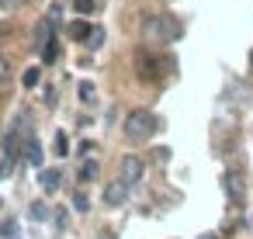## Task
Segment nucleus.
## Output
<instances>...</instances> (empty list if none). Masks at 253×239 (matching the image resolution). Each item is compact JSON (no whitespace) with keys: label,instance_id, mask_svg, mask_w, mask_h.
<instances>
[{"label":"nucleus","instance_id":"f03ea898","mask_svg":"<svg viewBox=\"0 0 253 239\" xmlns=\"http://www.w3.org/2000/svg\"><path fill=\"white\" fill-rule=\"evenodd\" d=\"M156 128H160V121H156V115L146 111V108H135V111L125 115V135H128L132 142H146V139H153Z\"/></svg>","mask_w":253,"mask_h":239},{"label":"nucleus","instance_id":"2eb2a0df","mask_svg":"<svg viewBox=\"0 0 253 239\" xmlns=\"http://www.w3.org/2000/svg\"><path fill=\"white\" fill-rule=\"evenodd\" d=\"M45 21H49L52 28H59V25H63V4H52L49 14H45Z\"/></svg>","mask_w":253,"mask_h":239},{"label":"nucleus","instance_id":"a878e982","mask_svg":"<svg viewBox=\"0 0 253 239\" xmlns=\"http://www.w3.org/2000/svg\"><path fill=\"white\" fill-rule=\"evenodd\" d=\"M0 35H4V32H0Z\"/></svg>","mask_w":253,"mask_h":239},{"label":"nucleus","instance_id":"6ab92c4d","mask_svg":"<svg viewBox=\"0 0 253 239\" xmlns=\"http://www.w3.org/2000/svg\"><path fill=\"white\" fill-rule=\"evenodd\" d=\"M73 7H77L80 14H90V11H94V0H73Z\"/></svg>","mask_w":253,"mask_h":239},{"label":"nucleus","instance_id":"aec40b11","mask_svg":"<svg viewBox=\"0 0 253 239\" xmlns=\"http://www.w3.org/2000/svg\"><path fill=\"white\" fill-rule=\"evenodd\" d=\"M84 42H90V49H97V45L104 42V32H101V28H94V35H90V39H84Z\"/></svg>","mask_w":253,"mask_h":239},{"label":"nucleus","instance_id":"f8f14e48","mask_svg":"<svg viewBox=\"0 0 253 239\" xmlns=\"http://www.w3.org/2000/svg\"><path fill=\"white\" fill-rule=\"evenodd\" d=\"M39 52H42V59H45V63H56V56H59V39L52 35V39H49V42H45Z\"/></svg>","mask_w":253,"mask_h":239},{"label":"nucleus","instance_id":"20e7f679","mask_svg":"<svg viewBox=\"0 0 253 239\" xmlns=\"http://www.w3.org/2000/svg\"><path fill=\"white\" fill-rule=\"evenodd\" d=\"M163 56H146V52H139L135 56V73L142 77V80H160L163 73H167V66L170 63H160Z\"/></svg>","mask_w":253,"mask_h":239},{"label":"nucleus","instance_id":"9b49d317","mask_svg":"<svg viewBox=\"0 0 253 239\" xmlns=\"http://www.w3.org/2000/svg\"><path fill=\"white\" fill-rule=\"evenodd\" d=\"M52 153H56L59 159H66V156H70V135H66L63 128H59V132H56V139H52Z\"/></svg>","mask_w":253,"mask_h":239},{"label":"nucleus","instance_id":"5701e85b","mask_svg":"<svg viewBox=\"0 0 253 239\" xmlns=\"http://www.w3.org/2000/svg\"><path fill=\"white\" fill-rule=\"evenodd\" d=\"M7 73H11V66H7V59H4V56H0V83L7 80Z\"/></svg>","mask_w":253,"mask_h":239},{"label":"nucleus","instance_id":"6e6552de","mask_svg":"<svg viewBox=\"0 0 253 239\" xmlns=\"http://www.w3.org/2000/svg\"><path fill=\"white\" fill-rule=\"evenodd\" d=\"M222 187H225V194H229L232 201H243V194H246V184H243V177H239V173H232V170L222 177Z\"/></svg>","mask_w":253,"mask_h":239},{"label":"nucleus","instance_id":"1a4fd4ad","mask_svg":"<svg viewBox=\"0 0 253 239\" xmlns=\"http://www.w3.org/2000/svg\"><path fill=\"white\" fill-rule=\"evenodd\" d=\"M21 153H25V159H28V163H32L35 170H39V166H42V159H45V149L39 146V139H35V135H32V139L25 142V149H21Z\"/></svg>","mask_w":253,"mask_h":239},{"label":"nucleus","instance_id":"423d86ee","mask_svg":"<svg viewBox=\"0 0 253 239\" xmlns=\"http://www.w3.org/2000/svg\"><path fill=\"white\" fill-rule=\"evenodd\" d=\"M125 201H128V184H125V180H111V184L104 187V204L115 208V204H125Z\"/></svg>","mask_w":253,"mask_h":239},{"label":"nucleus","instance_id":"b1692460","mask_svg":"<svg viewBox=\"0 0 253 239\" xmlns=\"http://www.w3.org/2000/svg\"><path fill=\"white\" fill-rule=\"evenodd\" d=\"M198 239H222V236H215V232H201Z\"/></svg>","mask_w":253,"mask_h":239},{"label":"nucleus","instance_id":"39448f33","mask_svg":"<svg viewBox=\"0 0 253 239\" xmlns=\"http://www.w3.org/2000/svg\"><path fill=\"white\" fill-rule=\"evenodd\" d=\"M142 170H146V163H142L139 156H125V159H122V166H118V180H125V184L132 187V184H139V180H142Z\"/></svg>","mask_w":253,"mask_h":239},{"label":"nucleus","instance_id":"4468645a","mask_svg":"<svg viewBox=\"0 0 253 239\" xmlns=\"http://www.w3.org/2000/svg\"><path fill=\"white\" fill-rule=\"evenodd\" d=\"M87 32H90V25H87V21H73V25H70V39H77V42H84V39H87Z\"/></svg>","mask_w":253,"mask_h":239},{"label":"nucleus","instance_id":"0eeeda50","mask_svg":"<svg viewBox=\"0 0 253 239\" xmlns=\"http://www.w3.org/2000/svg\"><path fill=\"white\" fill-rule=\"evenodd\" d=\"M63 184V170H49V166H39V187L45 194H52L56 187Z\"/></svg>","mask_w":253,"mask_h":239},{"label":"nucleus","instance_id":"393cba45","mask_svg":"<svg viewBox=\"0 0 253 239\" xmlns=\"http://www.w3.org/2000/svg\"><path fill=\"white\" fill-rule=\"evenodd\" d=\"M250 66H253V52H250Z\"/></svg>","mask_w":253,"mask_h":239},{"label":"nucleus","instance_id":"412c9836","mask_svg":"<svg viewBox=\"0 0 253 239\" xmlns=\"http://www.w3.org/2000/svg\"><path fill=\"white\" fill-rule=\"evenodd\" d=\"M11 170H14V159H7V156H4V163H0V180H4Z\"/></svg>","mask_w":253,"mask_h":239},{"label":"nucleus","instance_id":"a211bd4d","mask_svg":"<svg viewBox=\"0 0 253 239\" xmlns=\"http://www.w3.org/2000/svg\"><path fill=\"white\" fill-rule=\"evenodd\" d=\"M73 208H77V211H87V208H90V201H87V194H84V191H77V194H73Z\"/></svg>","mask_w":253,"mask_h":239},{"label":"nucleus","instance_id":"f3484780","mask_svg":"<svg viewBox=\"0 0 253 239\" xmlns=\"http://www.w3.org/2000/svg\"><path fill=\"white\" fill-rule=\"evenodd\" d=\"M77 94H80V101H94V94H97V90H94V83H90V80H84Z\"/></svg>","mask_w":253,"mask_h":239},{"label":"nucleus","instance_id":"ddd939ff","mask_svg":"<svg viewBox=\"0 0 253 239\" xmlns=\"http://www.w3.org/2000/svg\"><path fill=\"white\" fill-rule=\"evenodd\" d=\"M39 80H42V70H39V66L25 70V77H21V83H25L28 90H35V87H39Z\"/></svg>","mask_w":253,"mask_h":239},{"label":"nucleus","instance_id":"dca6fc26","mask_svg":"<svg viewBox=\"0 0 253 239\" xmlns=\"http://www.w3.org/2000/svg\"><path fill=\"white\" fill-rule=\"evenodd\" d=\"M28 211H32V218H39V222H45V218H49V204H45V201H35Z\"/></svg>","mask_w":253,"mask_h":239},{"label":"nucleus","instance_id":"7ed1b4c3","mask_svg":"<svg viewBox=\"0 0 253 239\" xmlns=\"http://www.w3.org/2000/svg\"><path fill=\"white\" fill-rule=\"evenodd\" d=\"M32 135H35V132H32V125H28V115L21 111V115L14 118V125L7 128V139H4V156L18 163V156H21V149H25V142H28Z\"/></svg>","mask_w":253,"mask_h":239},{"label":"nucleus","instance_id":"f257e3e1","mask_svg":"<svg viewBox=\"0 0 253 239\" xmlns=\"http://www.w3.org/2000/svg\"><path fill=\"white\" fill-rule=\"evenodd\" d=\"M177 35H180V25H177L170 14H149V18L142 21V39L153 42V45H160V42H173Z\"/></svg>","mask_w":253,"mask_h":239},{"label":"nucleus","instance_id":"9d476101","mask_svg":"<svg viewBox=\"0 0 253 239\" xmlns=\"http://www.w3.org/2000/svg\"><path fill=\"white\" fill-rule=\"evenodd\" d=\"M97 170H101V166H97V159H84V163H80V170H77V180H80V184L97 180Z\"/></svg>","mask_w":253,"mask_h":239},{"label":"nucleus","instance_id":"4be33fe9","mask_svg":"<svg viewBox=\"0 0 253 239\" xmlns=\"http://www.w3.org/2000/svg\"><path fill=\"white\" fill-rule=\"evenodd\" d=\"M25 4V0H0V7H4V11H14V7H21Z\"/></svg>","mask_w":253,"mask_h":239}]
</instances>
